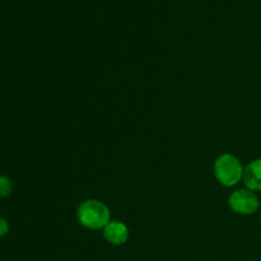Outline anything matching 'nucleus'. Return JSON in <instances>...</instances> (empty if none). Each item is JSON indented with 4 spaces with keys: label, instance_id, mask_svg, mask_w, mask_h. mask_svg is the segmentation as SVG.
<instances>
[{
    "label": "nucleus",
    "instance_id": "1",
    "mask_svg": "<svg viewBox=\"0 0 261 261\" xmlns=\"http://www.w3.org/2000/svg\"><path fill=\"white\" fill-rule=\"evenodd\" d=\"M76 219L84 228L98 231L103 229L111 221L109 206L97 199H88L79 204L76 209Z\"/></svg>",
    "mask_w": 261,
    "mask_h": 261
},
{
    "label": "nucleus",
    "instance_id": "2",
    "mask_svg": "<svg viewBox=\"0 0 261 261\" xmlns=\"http://www.w3.org/2000/svg\"><path fill=\"white\" fill-rule=\"evenodd\" d=\"M244 166L236 155L223 153L216 160L213 172L217 181L226 188H233L241 182L244 177Z\"/></svg>",
    "mask_w": 261,
    "mask_h": 261
},
{
    "label": "nucleus",
    "instance_id": "3",
    "mask_svg": "<svg viewBox=\"0 0 261 261\" xmlns=\"http://www.w3.org/2000/svg\"><path fill=\"white\" fill-rule=\"evenodd\" d=\"M228 205L232 212L240 216H252L259 211L260 199L256 193L250 189H239L229 195Z\"/></svg>",
    "mask_w": 261,
    "mask_h": 261
},
{
    "label": "nucleus",
    "instance_id": "4",
    "mask_svg": "<svg viewBox=\"0 0 261 261\" xmlns=\"http://www.w3.org/2000/svg\"><path fill=\"white\" fill-rule=\"evenodd\" d=\"M103 237L109 244L121 246L129 240V228L121 221H110L103 229Z\"/></svg>",
    "mask_w": 261,
    "mask_h": 261
},
{
    "label": "nucleus",
    "instance_id": "5",
    "mask_svg": "<svg viewBox=\"0 0 261 261\" xmlns=\"http://www.w3.org/2000/svg\"><path fill=\"white\" fill-rule=\"evenodd\" d=\"M242 181L250 190L261 191V158H256L245 166Z\"/></svg>",
    "mask_w": 261,
    "mask_h": 261
},
{
    "label": "nucleus",
    "instance_id": "6",
    "mask_svg": "<svg viewBox=\"0 0 261 261\" xmlns=\"http://www.w3.org/2000/svg\"><path fill=\"white\" fill-rule=\"evenodd\" d=\"M13 193V182L9 177L0 175V198H8Z\"/></svg>",
    "mask_w": 261,
    "mask_h": 261
},
{
    "label": "nucleus",
    "instance_id": "7",
    "mask_svg": "<svg viewBox=\"0 0 261 261\" xmlns=\"http://www.w3.org/2000/svg\"><path fill=\"white\" fill-rule=\"evenodd\" d=\"M8 232H9V223H8L7 219L0 217V239L7 236Z\"/></svg>",
    "mask_w": 261,
    "mask_h": 261
}]
</instances>
